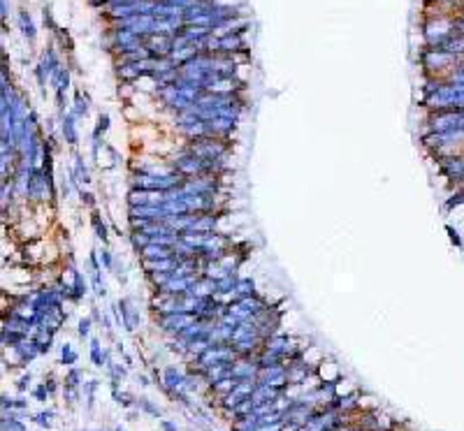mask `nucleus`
<instances>
[{
  "mask_svg": "<svg viewBox=\"0 0 464 431\" xmlns=\"http://www.w3.org/2000/svg\"><path fill=\"white\" fill-rule=\"evenodd\" d=\"M14 408H19V410H26V408H28V401H26L24 396H19V399H14Z\"/></svg>",
  "mask_w": 464,
  "mask_h": 431,
  "instance_id": "5701e85b",
  "label": "nucleus"
},
{
  "mask_svg": "<svg viewBox=\"0 0 464 431\" xmlns=\"http://www.w3.org/2000/svg\"><path fill=\"white\" fill-rule=\"evenodd\" d=\"M90 221H93V225H96V232H98V239H103L105 244H107L109 234H107V228H105V223H100V216L93 213L90 216Z\"/></svg>",
  "mask_w": 464,
  "mask_h": 431,
  "instance_id": "9b49d317",
  "label": "nucleus"
},
{
  "mask_svg": "<svg viewBox=\"0 0 464 431\" xmlns=\"http://www.w3.org/2000/svg\"><path fill=\"white\" fill-rule=\"evenodd\" d=\"M30 380H33V376H30V373H24V376L19 378V380H17V389H19V392H26V389L30 387Z\"/></svg>",
  "mask_w": 464,
  "mask_h": 431,
  "instance_id": "2eb2a0df",
  "label": "nucleus"
},
{
  "mask_svg": "<svg viewBox=\"0 0 464 431\" xmlns=\"http://www.w3.org/2000/svg\"><path fill=\"white\" fill-rule=\"evenodd\" d=\"M63 135H65V142L70 144V146H77V132H74V126L70 119L63 123Z\"/></svg>",
  "mask_w": 464,
  "mask_h": 431,
  "instance_id": "9d476101",
  "label": "nucleus"
},
{
  "mask_svg": "<svg viewBox=\"0 0 464 431\" xmlns=\"http://www.w3.org/2000/svg\"><path fill=\"white\" fill-rule=\"evenodd\" d=\"M128 419H130V422H135V419H137V413H135V410H130V413H128Z\"/></svg>",
  "mask_w": 464,
  "mask_h": 431,
  "instance_id": "393cba45",
  "label": "nucleus"
},
{
  "mask_svg": "<svg viewBox=\"0 0 464 431\" xmlns=\"http://www.w3.org/2000/svg\"><path fill=\"white\" fill-rule=\"evenodd\" d=\"M160 429L163 431H179V426L174 422H169V419H160Z\"/></svg>",
  "mask_w": 464,
  "mask_h": 431,
  "instance_id": "6ab92c4d",
  "label": "nucleus"
},
{
  "mask_svg": "<svg viewBox=\"0 0 464 431\" xmlns=\"http://www.w3.org/2000/svg\"><path fill=\"white\" fill-rule=\"evenodd\" d=\"M44 385H47L49 394H54L56 389H58V387H56V380H54V378H51V376H49V378H44Z\"/></svg>",
  "mask_w": 464,
  "mask_h": 431,
  "instance_id": "4be33fe9",
  "label": "nucleus"
},
{
  "mask_svg": "<svg viewBox=\"0 0 464 431\" xmlns=\"http://www.w3.org/2000/svg\"><path fill=\"white\" fill-rule=\"evenodd\" d=\"M107 359H109V353L105 350L103 346H100V341L98 339H90V362H93V366H107Z\"/></svg>",
  "mask_w": 464,
  "mask_h": 431,
  "instance_id": "f03ea898",
  "label": "nucleus"
},
{
  "mask_svg": "<svg viewBox=\"0 0 464 431\" xmlns=\"http://www.w3.org/2000/svg\"><path fill=\"white\" fill-rule=\"evenodd\" d=\"M109 128V116H100V126H98L96 135H100V132H105Z\"/></svg>",
  "mask_w": 464,
  "mask_h": 431,
  "instance_id": "412c9836",
  "label": "nucleus"
},
{
  "mask_svg": "<svg viewBox=\"0 0 464 431\" xmlns=\"http://www.w3.org/2000/svg\"><path fill=\"white\" fill-rule=\"evenodd\" d=\"M79 195H81V202H86L88 206H96V199H93L90 192H84V188H79Z\"/></svg>",
  "mask_w": 464,
  "mask_h": 431,
  "instance_id": "f3484780",
  "label": "nucleus"
},
{
  "mask_svg": "<svg viewBox=\"0 0 464 431\" xmlns=\"http://www.w3.org/2000/svg\"><path fill=\"white\" fill-rule=\"evenodd\" d=\"M33 396H35V401H40V403H44L49 399V389H47V385H37L35 389H33Z\"/></svg>",
  "mask_w": 464,
  "mask_h": 431,
  "instance_id": "4468645a",
  "label": "nucleus"
},
{
  "mask_svg": "<svg viewBox=\"0 0 464 431\" xmlns=\"http://www.w3.org/2000/svg\"><path fill=\"white\" fill-rule=\"evenodd\" d=\"M114 431H126V429H123V426H121V424H119V426H116V429H114Z\"/></svg>",
  "mask_w": 464,
  "mask_h": 431,
  "instance_id": "a878e982",
  "label": "nucleus"
},
{
  "mask_svg": "<svg viewBox=\"0 0 464 431\" xmlns=\"http://www.w3.org/2000/svg\"><path fill=\"white\" fill-rule=\"evenodd\" d=\"M77 350H72V346L70 343H65V346H60V364L63 366H74L77 364Z\"/></svg>",
  "mask_w": 464,
  "mask_h": 431,
  "instance_id": "39448f33",
  "label": "nucleus"
},
{
  "mask_svg": "<svg viewBox=\"0 0 464 431\" xmlns=\"http://www.w3.org/2000/svg\"><path fill=\"white\" fill-rule=\"evenodd\" d=\"M3 431H26V424L14 415H3Z\"/></svg>",
  "mask_w": 464,
  "mask_h": 431,
  "instance_id": "0eeeda50",
  "label": "nucleus"
},
{
  "mask_svg": "<svg viewBox=\"0 0 464 431\" xmlns=\"http://www.w3.org/2000/svg\"><path fill=\"white\" fill-rule=\"evenodd\" d=\"M63 396H65L67 403H77L79 401V387H67V385H63Z\"/></svg>",
  "mask_w": 464,
  "mask_h": 431,
  "instance_id": "ddd939ff",
  "label": "nucleus"
},
{
  "mask_svg": "<svg viewBox=\"0 0 464 431\" xmlns=\"http://www.w3.org/2000/svg\"><path fill=\"white\" fill-rule=\"evenodd\" d=\"M320 378H323V383H339L341 380V371H339V366L334 362H320V369H318Z\"/></svg>",
  "mask_w": 464,
  "mask_h": 431,
  "instance_id": "7ed1b4c3",
  "label": "nucleus"
},
{
  "mask_svg": "<svg viewBox=\"0 0 464 431\" xmlns=\"http://www.w3.org/2000/svg\"><path fill=\"white\" fill-rule=\"evenodd\" d=\"M446 230H448V234H450V241H452V244H455V246H457V248H459V246H462V239H459V234L455 232V230H452L450 225H448Z\"/></svg>",
  "mask_w": 464,
  "mask_h": 431,
  "instance_id": "aec40b11",
  "label": "nucleus"
},
{
  "mask_svg": "<svg viewBox=\"0 0 464 431\" xmlns=\"http://www.w3.org/2000/svg\"><path fill=\"white\" fill-rule=\"evenodd\" d=\"M54 410H42V413L33 415V419H35V424H40L42 429H51V417H54Z\"/></svg>",
  "mask_w": 464,
  "mask_h": 431,
  "instance_id": "6e6552de",
  "label": "nucleus"
},
{
  "mask_svg": "<svg viewBox=\"0 0 464 431\" xmlns=\"http://www.w3.org/2000/svg\"><path fill=\"white\" fill-rule=\"evenodd\" d=\"M119 308H121V322H123V327H126L128 332H135L137 330V311L133 308V304H130V299H121L119 301Z\"/></svg>",
  "mask_w": 464,
  "mask_h": 431,
  "instance_id": "f257e3e1",
  "label": "nucleus"
},
{
  "mask_svg": "<svg viewBox=\"0 0 464 431\" xmlns=\"http://www.w3.org/2000/svg\"><path fill=\"white\" fill-rule=\"evenodd\" d=\"M112 396H114V401L121 403L123 408H130V406H137V399L133 394H128V392H119L116 385H112Z\"/></svg>",
  "mask_w": 464,
  "mask_h": 431,
  "instance_id": "20e7f679",
  "label": "nucleus"
},
{
  "mask_svg": "<svg viewBox=\"0 0 464 431\" xmlns=\"http://www.w3.org/2000/svg\"><path fill=\"white\" fill-rule=\"evenodd\" d=\"M7 410H14V399L3 394V413H7Z\"/></svg>",
  "mask_w": 464,
  "mask_h": 431,
  "instance_id": "dca6fc26",
  "label": "nucleus"
},
{
  "mask_svg": "<svg viewBox=\"0 0 464 431\" xmlns=\"http://www.w3.org/2000/svg\"><path fill=\"white\" fill-rule=\"evenodd\" d=\"M137 408L139 410H144L146 415H151V417H163V413H160V408L156 406V403L151 401V399H146V396H142V399H137Z\"/></svg>",
  "mask_w": 464,
  "mask_h": 431,
  "instance_id": "423d86ee",
  "label": "nucleus"
},
{
  "mask_svg": "<svg viewBox=\"0 0 464 431\" xmlns=\"http://www.w3.org/2000/svg\"><path fill=\"white\" fill-rule=\"evenodd\" d=\"M137 380H139V385H144V387H149L151 385V380L146 376H137Z\"/></svg>",
  "mask_w": 464,
  "mask_h": 431,
  "instance_id": "b1692460",
  "label": "nucleus"
},
{
  "mask_svg": "<svg viewBox=\"0 0 464 431\" xmlns=\"http://www.w3.org/2000/svg\"><path fill=\"white\" fill-rule=\"evenodd\" d=\"M90 325H93V320H90V317H81V320H79L77 334H79V339H81V341L90 336Z\"/></svg>",
  "mask_w": 464,
  "mask_h": 431,
  "instance_id": "f8f14e48",
  "label": "nucleus"
},
{
  "mask_svg": "<svg viewBox=\"0 0 464 431\" xmlns=\"http://www.w3.org/2000/svg\"><path fill=\"white\" fill-rule=\"evenodd\" d=\"M103 264H105V269H112V267H114V258H112L109 251H103Z\"/></svg>",
  "mask_w": 464,
  "mask_h": 431,
  "instance_id": "a211bd4d",
  "label": "nucleus"
},
{
  "mask_svg": "<svg viewBox=\"0 0 464 431\" xmlns=\"http://www.w3.org/2000/svg\"><path fill=\"white\" fill-rule=\"evenodd\" d=\"M65 385L67 387H81V371L74 369V366H70V371H67V376H65Z\"/></svg>",
  "mask_w": 464,
  "mask_h": 431,
  "instance_id": "1a4fd4ad",
  "label": "nucleus"
}]
</instances>
